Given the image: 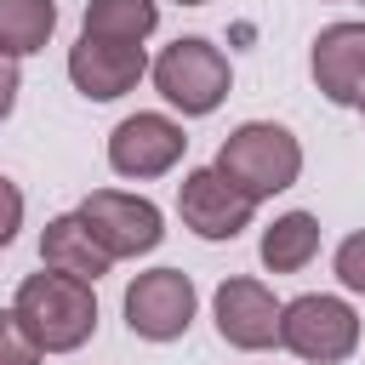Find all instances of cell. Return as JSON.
Masks as SVG:
<instances>
[{
	"mask_svg": "<svg viewBox=\"0 0 365 365\" xmlns=\"http://www.w3.org/2000/svg\"><path fill=\"white\" fill-rule=\"evenodd\" d=\"M160 23V6L154 0H91L86 6V34L97 40H125V46H143Z\"/></svg>",
	"mask_w": 365,
	"mask_h": 365,
	"instance_id": "9a60e30c",
	"label": "cell"
},
{
	"mask_svg": "<svg viewBox=\"0 0 365 365\" xmlns=\"http://www.w3.org/2000/svg\"><path fill=\"white\" fill-rule=\"evenodd\" d=\"M359 108H365V103H359Z\"/></svg>",
	"mask_w": 365,
	"mask_h": 365,
	"instance_id": "44dd1931",
	"label": "cell"
},
{
	"mask_svg": "<svg viewBox=\"0 0 365 365\" xmlns=\"http://www.w3.org/2000/svg\"><path fill=\"white\" fill-rule=\"evenodd\" d=\"M177 6H211V0H177Z\"/></svg>",
	"mask_w": 365,
	"mask_h": 365,
	"instance_id": "ffe728a7",
	"label": "cell"
},
{
	"mask_svg": "<svg viewBox=\"0 0 365 365\" xmlns=\"http://www.w3.org/2000/svg\"><path fill=\"white\" fill-rule=\"evenodd\" d=\"M217 171H222L240 194L274 200L279 188L297 182V171H302V143H297L285 125H274V120H245V125H234V131L222 137Z\"/></svg>",
	"mask_w": 365,
	"mask_h": 365,
	"instance_id": "7a4b0ae2",
	"label": "cell"
},
{
	"mask_svg": "<svg viewBox=\"0 0 365 365\" xmlns=\"http://www.w3.org/2000/svg\"><path fill=\"white\" fill-rule=\"evenodd\" d=\"M17 86H23V80H17V57L0 51V120L17 108Z\"/></svg>",
	"mask_w": 365,
	"mask_h": 365,
	"instance_id": "d6986e66",
	"label": "cell"
},
{
	"mask_svg": "<svg viewBox=\"0 0 365 365\" xmlns=\"http://www.w3.org/2000/svg\"><path fill=\"white\" fill-rule=\"evenodd\" d=\"M336 279H342L348 291H359V297H365V228H359V234H348V240L336 245Z\"/></svg>",
	"mask_w": 365,
	"mask_h": 365,
	"instance_id": "e0dca14e",
	"label": "cell"
},
{
	"mask_svg": "<svg viewBox=\"0 0 365 365\" xmlns=\"http://www.w3.org/2000/svg\"><path fill=\"white\" fill-rule=\"evenodd\" d=\"M40 262L57 268V274H74V279H86V285H97V279L114 268L108 245L91 234V222H86L80 211L46 222V234H40Z\"/></svg>",
	"mask_w": 365,
	"mask_h": 365,
	"instance_id": "7c38bea8",
	"label": "cell"
},
{
	"mask_svg": "<svg viewBox=\"0 0 365 365\" xmlns=\"http://www.w3.org/2000/svg\"><path fill=\"white\" fill-rule=\"evenodd\" d=\"M177 211H182V222H188L200 240H234L240 228H251L257 200L240 194L217 165H200V171L182 177V188H177Z\"/></svg>",
	"mask_w": 365,
	"mask_h": 365,
	"instance_id": "52a82bcc",
	"label": "cell"
},
{
	"mask_svg": "<svg viewBox=\"0 0 365 365\" xmlns=\"http://www.w3.org/2000/svg\"><path fill=\"white\" fill-rule=\"evenodd\" d=\"M143 74H148L143 46L97 40V34H80V40L68 46V80H74V91L91 97V103H114V97H125Z\"/></svg>",
	"mask_w": 365,
	"mask_h": 365,
	"instance_id": "ba28073f",
	"label": "cell"
},
{
	"mask_svg": "<svg viewBox=\"0 0 365 365\" xmlns=\"http://www.w3.org/2000/svg\"><path fill=\"white\" fill-rule=\"evenodd\" d=\"M279 348H291L308 365H336L359 348V314L342 297H297L279 308Z\"/></svg>",
	"mask_w": 365,
	"mask_h": 365,
	"instance_id": "277c9868",
	"label": "cell"
},
{
	"mask_svg": "<svg viewBox=\"0 0 365 365\" xmlns=\"http://www.w3.org/2000/svg\"><path fill=\"white\" fill-rule=\"evenodd\" d=\"M80 217L91 222V234L108 245L114 262H120V257H143V251H154L160 234H165V228H160V205L143 200V194H120V188H97V194H86Z\"/></svg>",
	"mask_w": 365,
	"mask_h": 365,
	"instance_id": "8992f818",
	"label": "cell"
},
{
	"mask_svg": "<svg viewBox=\"0 0 365 365\" xmlns=\"http://www.w3.org/2000/svg\"><path fill=\"white\" fill-rule=\"evenodd\" d=\"M11 308H17V319L29 325V336L46 354H74L97 331V297H91V285L74 279V274H57V268L29 274L17 285V302Z\"/></svg>",
	"mask_w": 365,
	"mask_h": 365,
	"instance_id": "6da1fadb",
	"label": "cell"
},
{
	"mask_svg": "<svg viewBox=\"0 0 365 365\" xmlns=\"http://www.w3.org/2000/svg\"><path fill=\"white\" fill-rule=\"evenodd\" d=\"M314 86L342 103V108H359L365 103V23H331L314 34Z\"/></svg>",
	"mask_w": 365,
	"mask_h": 365,
	"instance_id": "8fae6325",
	"label": "cell"
},
{
	"mask_svg": "<svg viewBox=\"0 0 365 365\" xmlns=\"http://www.w3.org/2000/svg\"><path fill=\"white\" fill-rule=\"evenodd\" d=\"M154 91L171 103V108H182V114H211L222 97H228V57L211 46V40H200V34H182V40H171L160 57H154Z\"/></svg>",
	"mask_w": 365,
	"mask_h": 365,
	"instance_id": "3957f363",
	"label": "cell"
},
{
	"mask_svg": "<svg viewBox=\"0 0 365 365\" xmlns=\"http://www.w3.org/2000/svg\"><path fill=\"white\" fill-rule=\"evenodd\" d=\"M194 279L182 268H148L125 285V325L131 336H148V342H171L194 325Z\"/></svg>",
	"mask_w": 365,
	"mask_h": 365,
	"instance_id": "5b68a950",
	"label": "cell"
},
{
	"mask_svg": "<svg viewBox=\"0 0 365 365\" xmlns=\"http://www.w3.org/2000/svg\"><path fill=\"white\" fill-rule=\"evenodd\" d=\"M211 314H217V336L228 348L257 354V348H274L279 342V302H274V291L262 279H245V274L240 279H222L217 297H211Z\"/></svg>",
	"mask_w": 365,
	"mask_h": 365,
	"instance_id": "30bf717a",
	"label": "cell"
},
{
	"mask_svg": "<svg viewBox=\"0 0 365 365\" xmlns=\"http://www.w3.org/2000/svg\"><path fill=\"white\" fill-rule=\"evenodd\" d=\"M17 228H23V188L11 177H0V251L17 240Z\"/></svg>",
	"mask_w": 365,
	"mask_h": 365,
	"instance_id": "ac0fdd59",
	"label": "cell"
},
{
	"mask_svg": "<svg viewBox=\"0 0 365 365\" xmlns=\"http://www.w3.org/2000/svg\"><path fill=\"white\" fill-rule=\"evenodd\" d=\"M40 342L29 336V325L17 319V308H0V365H40Z\"/></svg>",
	"mask_w": 365,
	"mask_h": 365,
	"instance_id": "2e32d148",
	"label": "cell"
},
{
	"mask_svg": "<svg viewBox=\"0 0 365 365\" xmlns=\"http://www.w3.org/2000/svg\"><path fill=\"white\" fill-rule=\"evenodd\" d=\"M319 251V222L308 211H285L274 217V228H262V268L268 274H297L308 268Z\"/></svg>",
	"mask_w": 365,
	"mask_h": 365,
	"instance_id": "4fadbf2b",
	"label": "cell"
},
{
	"mask_svg": "<svg viewBox=\"0 0 365 365\" xmlns=\"http://www.w3.org/2000/svg\"><path fill=\"white\" fill-rule=\"evenodd\" d=\"M182 148H188V137L165 114H131V120H120L108 131V165L120 177H137V182L143 177H165L182 160Z\"/></svg>",
	"mask_w": 365,
	"mask_h": 365,
	"instance_id": "9c48e42d",
	"label": "cell"
},
{
	"mask_svg": "<svg viewBox=\"0 0 365 365\" xmlns=\"http://www.w3.org/2000/svg\"><path fill=\"white\" fill-rule=\"evenodd\" d=\"M57 29L51 0H0V51L6 57H34Z\"/></svg>",
	"mask_w": 365,
	"mask_h": 365,
	"instance_id": "5bb4252c",
	"label": "cell"
}]
</instances>
